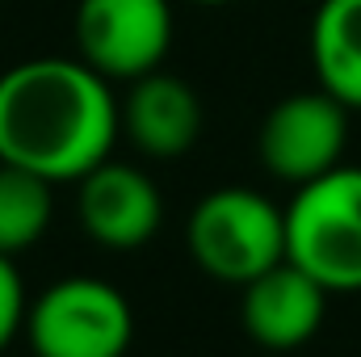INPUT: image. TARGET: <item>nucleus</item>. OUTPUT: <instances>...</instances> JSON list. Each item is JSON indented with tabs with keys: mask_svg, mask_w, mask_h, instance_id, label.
<instances>
[{
	"mask_svg": "<svg viewBox=\"0 0 361 357\" xmlns=\"http://www.w3.org/2000/svg\"><path fill=\"white\" fill-rule=\"evenodd\" d=\"M51 189L55 181L0 160V253L4 257H17L47 236L55 214Z\"/></svg>",
	"mask_w": 361,
	"mask_h": 357,
	"instance_id": "obj_11",
	"label": "nucleus"
},
{
	"mask_svg": "<svg viewBox=\"0 0 361 357\" xmlns=\"http://www.w3.org/2000/svg\"><path fill=\"white\" fill-rule=\"evenodd\" d=\"M30 315V298H25V282L13 265V257L0 253V353L13 345V337L25 328Z\"/></svg>",
	"mask_w": 361,
	"mask_h": 357,
	"instance_id": "obj_12",
	"label": "nucleus"
},
{
	"mask_svg": "<svg viewBox=\"0 0 361 357\" xmlns=\"http://www.w3.org/2000/svg\"><path fill=\"white\" fill-rule=\"evenodd\" d=\"M328 294L332 290L319 286L307 269H298L294 261H277L244 286V303H240L244 332L261 349H277V353L298 349L319 332Z\"/></svg>",
	"mask_w": 361,
	"mask_h": 357,
	"instance_id": "obj_8",
	"label": "nucleus"
},
{
	"mask_svg": "<svg viewBox=\"0 0 361 357\" xmlns=\"http://www.w3.org/2000/svg\"><path fill=\"white\" fill-rule=\"evenodd\" d=\"M286 261L328 290H361V169L332 173L294 189L286 206Z\"/></svg>",
	"mask_w": 361,
	"mask_h": 357,
	"instance_id": "obj_2",
	"label": "nucleus"
},
{
	"mask_svg": "<svg viewBox=\"0 0 361 357\" xmlns=\"http://www.w3.org/2000/svg\"><path fill=\"white\" fill-rule=\"evenodd\" d=\"M173 47L169 0H80L76 51L105 80H139L164 63Z\"/></svg>",
	"mask_w": 361,
	"mask_h": 357,
	"instance_id": "obj_5",
	"label": "nucleus"
},
{
	"mask_svg": "<svg viewBox=\"0 0 361 357\" xmlns=\"http://www.w3.org/2000/svg\"><path fill=\"white\" fill-rule=\"evenodd\" d=\"M185 244L197 269H206L214 282L248 286L265 269L286 261V210L244 185L214 189L193 206Z\"/></svg>",
	"mask_w": 361,
	"mask_h": 357,
	"instance_id": "obj_3",
	"label": "nucleus"
},
{
	"mask_svg": "<svg viewBox=\"0 0 361 357\" xmlns=\"http://www.w3.org/2000/svg\"><path fill=\"white\" fill-rule=\"evenodd\" d=\"M25 332L38 357H126L135 311L101 277H63L30 303Z\"/></svg>",
	"mask_w": 361,
	"mask_h": 357,
	"instance_id": "obj_4",
	"label": "nucleus"
},
{
	"mask_svg": "<svg viewBox=\"0 0 361 357\" xmlns=\"http://www.w3.org/2000/svg\"><path fill=\"white\" fill-rule=\"evenodd\" d=\"M76 185H80L76 214H80V227L89 231V240L118 248V253H130V248H143L160 231L164 198L147 173L118 164V160H101Z\"/></svg>",
	"mask_w": 361,
	"mask_h": 357,
	"instance_id": "obj_7",
	"label": "nucleus"
},
{
	"mask_svg": "<svg viewBox=\"0 0 361 357\" xmlns=\"http://www.w3.org/2000/svg\"><path fill=\"white\" fill-rule=\"evenodd\" d=\"M122 131L109 80L89 63L38 55L0 76V160L47 181H80Z\"/></svg>",
	"mask_w": 361,
	"mask_h": 357,
	"instance_id": "obj_1",
	"label": "nucleus"
},
{
	"mask_svg": "<svg viewBox=\"0 0 361 357\" xmlns=\"http://www.w3.org/2000/svg\"><path fill=\"white\" fill-rule=\"evenodd\" d=\"M311 68L319 89L361 109V0H319L311 17Z\"/></svg>",
	"mask_w": 361,
	"mask_h": 357,
	"instance_id": "obj_10",
	"label": "nucleus"
},
{
	"mask_svg": "<svg viewBox=\"0 0 361 357\" xmlns=\"http://www.w3.org/2000/svg\"><path fill=\"white\" fill-rule=\"evenodd\" d=\"M193 4H210L214 8V4H235V0H193Z\"/></svg>",
	"mask_w": 361,
	"mask_h": 357,
	"instance_id": "obj_13",
	"label": "nucleus"
},
{
	"mask_svg": "<svg viewBox=\"0 0 361 357\" xmlns=\"http://www.w3.org/2000/svg\"><path fill=\"white\" fill-rule=\"evenodd\" d=\"M349 114L353 109L341 105L328 89L281 97L265 114L261 135H257L261 164L277 181H290L294 189L332 173L349 143Z\"/></svg>",
	"mask_w": 361,
	"mask_h": 357,
	"instance_id": "obj_6",
	"label": "nucleus"
},
{
	"mask_svg": "<svg viewBox=\"0 0 361 357\" xmlns=\"http://www.w3.org/2000/svg\"><path fill=\"white\" fill-rule=\"evenodd\" d=\"M118 114H122V131L130 135V143L152 160H177L202 135L197 92L180 76L160 72V68L130 80V92L118 105Z\"/></svg>",
	"mask_w": 361,
	"mask_h": 357,
	"instance_id": "obj_9",
	"label": "nucleus"
}]
</instances>
